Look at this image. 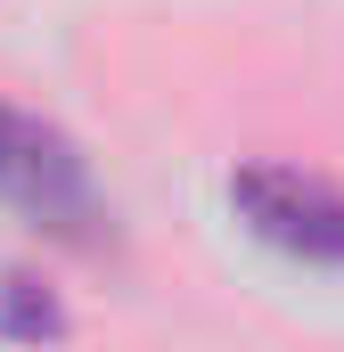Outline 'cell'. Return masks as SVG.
Masks as SVG:
<instances>
[{"label": "cell", "instance_id": "1", "mask_svg": "<svg viewBox=\"0 0 344 352\" xmlns=\"http://www.w3.org/2000/svg\"><path fill=\"white\" fill-rule=\"evenodd\" d=\"M0 197H8L25 221H41L50 238H74V246H90L98 221H107V205H98V188H90V156L58 131V123L25 115V107H8V98H0Z\"/></svg>", "mask_w": 344, "mask_h": 352}, {"label": "cell", "instance_id": "2", "mask_svg": "<svg viewBox=\"0 0 344 352\" xmlns=\"http://www.w3.org/2000/svg\"><path fill=\"white\" fill-rule=\"evenodd\" d=\"M230 205L262 246H279L295 263H344V197L328 180L295 173V164H238Z\"/></svg>", "mask_w": 344, "mask_h": 352}, {"label": "cell", "instance_id": "3", "mask_svg": "<svg viewBox=\"0 0 344 352\" xmlns=\"http://www.w3.org/2000/svg\"><path fill=\"white\" fill-rule=\"evenodd\" d=\"M0 336L8 344H58L66 336V303L33 278V270H0Z\"/></svg>", "mask_w": 344, "mask_h": 352}]
</instances>
